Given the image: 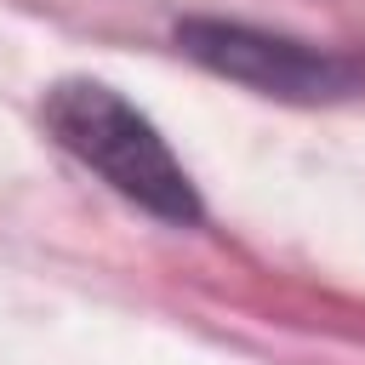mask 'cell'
Masks as SVG:
<instances>
[{"label":"cell","mask_w":365,"mask_h":365,"mask_svg":"<svg viewBox=\"0 0 365 365\" xmlns=\"http://www.w3.org/2000/svg\"><path fill=\"white\" fill-rule=\"evenodd\" d=\"M40 114H46V131L114 194L154 211L160 222H200V194L188 171L177 165L165 137L148 125V114H137L120 91H108L103 80H57Z\"/></svg>","instance_id":"6da1fadb"},{"label":"cell","mask_w":365,"mask_h":365,"mask_svg":"<svg viewBox=\"0 0 365 365\" xmlns=\"http://www.w3.org/2000/svg\"><path fill=\"white\" fill-rule=\"evenodd\" d=\"M177 46L200 68L240 80L262 97H285V103H331V97H348L359 86V63L319 51V46H302V40H285V34L222 23V17H182Z\"/></svg>","instance_id":"7a4b0ae2"}]
</instances>
